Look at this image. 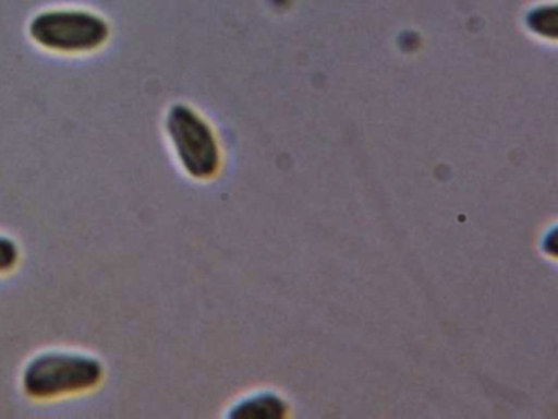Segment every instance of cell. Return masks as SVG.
Masks as SVG:
<instances>
[{"mask_svg":"<svg viewBox=\"0 0 558 419\" xmlns=\"http://www.w3.org/2000/svg\"><path fill=\"white\" fill-rule=\"evenodd\" d=\"M106 376V367L89 354H38L22 372V390L35 402H51L93 392Z\"/></svg>","mask_w":558,"mask_h":419,"instance_id":"obj_1","label":"cell"},{"mask_svg":"<svg viewBox=\"0 0 558 419\" xmlns=\"http://www.w3.org/2000/svg\"><path fill=\"white\" fill-rule=\"evenodd\" d=\"M28 33L48 51L84 55L109 41L110 26L102 16L87 10H47L32 20Z\"/></svg>","mask_w":558,"mask_h":419,"instance_id":"obj_2","label":"cell"},{"mask_svg":"<svg viewBox=\"0 0 558 419\" xmlns=\"http://www.w3.org/2000/svg\"><path fill=\"white\" fill-rule=\"evenodd\" d=\"M166 133L182 169L192 179H211L220 169L221 156L214 128L194 108L174 104L166 115Z\"/></svg>","mask_w":558,"mask_h":419,"instance_id":"obj_3","label":"cell"},{"mask_svg":"<svg viewBox=\"0 0 558 419\" xmlns=\"http://www.w3.org/2000/svg\"><path fill=\"white\" fill-rule=\"evenodd\" d=\"M525 25L542 38H557V7L555 3L535 7L525 16Z\"/></svg>","mask_w":558,"mask_h":419,"instance_id":"obj_4","label":"cell"},{"mask_svg":"<svg viewBox=\"0 0 558 419\" xmlns=\"http://www.w3.org/2000/svg\"><path fill=\"white\" fill-rule=\"evenodd\" d=\"M21 262V248L14 239L0 235V275L14 271Z\"/></svg>","mask_w":558,"mask_h":419,"instance_id":"obj_5","label":"cell"}]
</instances>
